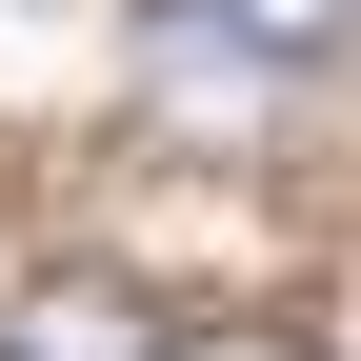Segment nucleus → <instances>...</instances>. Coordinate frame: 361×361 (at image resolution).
<instances>
[{
	"label": "nucleus",
	"mask_w": 361,
	"mask_h": 361,
	"mask_svg": "<svg viewBox=\"0 0 361 361\" xmlns=\"http://www.w3.org/2000/svg\"><path fill=\"white\" fill-rule=\"evenodd\" d=\"M361 61V0H141V101L180 121H281Z\"/></svg>",
	"instance_id": "f257e3e1"
},
{
	"label": "nucleus",
	"mask_w": 361,
	"mask_h": 361,
	"mask_svg": "<svg viewBox=\"0 0 361 361\" xmlns=\"http://www.w3.org/2000/svg\"><path fill=\"white\" fill-rule=\"evenodd\" d=\"M0 361H161V301L101 281V261H40V281L0 301Z\"/></svg>",
	"instance_id": "f03ea898"
},
{
	"label": "nucleus",
	"mask_w": 361,
	"mask_h": 361,
	"mask_svg": "<svg viewBox=\"0 0 361 361\" xmlns=\"http://www.w3.org/2000/svg\"><path fill=\"white\" fill-rule=\"evenodd\" d=\"M161 361H322V341H281V322H180Z\"/></svg>",
	"instance_id": "7ed1b4c3"
}]
</instances>
